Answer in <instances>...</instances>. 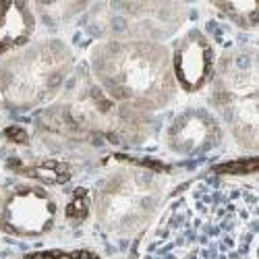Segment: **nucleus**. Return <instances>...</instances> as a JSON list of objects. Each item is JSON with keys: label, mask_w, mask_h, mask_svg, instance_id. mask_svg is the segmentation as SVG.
<instances>
[{"label": "nucleus", "mask_w": 259, "mask_h": 259, "mask_svg": "<svg viewBox=\"0 0 259 259\" xmlns=\"http://www.w3.org/2000/svg\"><path fill=\"white\" fill-rule=\"evenodd\" d=\"M35 29V17L27 3L0 0V56L25 46Z\"/></svg>", "instance_id": "nucleus-10"}, {"label": "nucleus", "mask_w": 259, "mask_h": 259, "mask_svg": "<svg viewBox=\"0 0 259 259\" xmlns=\"http://www.w3.org/2000/svg\"><path fill=\"white\" fill-rule=\"evenodd\" d=\"M58 205L52 195L39 185H17L0 203V230L35 239L54 228Z\"/></svg>", "instance_id": "nucleus-6"}, {"label": "nucleus", "mask_w": 259, "mask_h": 259, "mask_svg": "<svg viewBox=\"0 0 259 259\" xmlns=\"http://www.w3.org/2000/svg\"><path fill=\"white\" fill-rule=\"evenodd\" d=\"M73 52L60 39H44L0 64V102L11 110L52 100L73 71Z\"/></svg>", "instance_id": "nucleus-3"}, {"label": "nucleus", "mask_w": 259, "mask_h": 259, "mask_svg": "<svg viewBox=\"0 0 259 259\" xmlns=\"http://www.w3.org/2000/svg\"><path fill=\"white\" fill-rule=\"evenodd\" d=\"M11 168L15 172H19V175L33 179L41 185H64L73 177L71 164L60 162V160H41V162H31V164H23L21 160H13Z\"/></svg>", "instance_id": "nucleus-11"}, {"label": "nucleus", "mask_w": 259, "mask_h": 259, "mask_svg": "<svg viewBox=\"0 0 259 259\" xmlns=\"http://www.w3.org/2000/svg\"><path fill=\"white\" fill-rule=\"evenodd\" d=\"M255 166H257V160L253 156L249 160H239L234 164H224L218 172L220 175H247V172H255Z\"/></svg>", "instance_id": "nucleus-15"}, {"label": "nucleus", "mask_w": 259, "mask_h": 259, "mask_svg": "<svg viewBox=\"0 0 259 259\" xmlns=\"http://www.w3.org/2000/svg\"><path fill=\"white\" fill-rule=\"evenodd\" d=\"M259 75L255 48L224 54L213 71V104L230 133L247 149L257 147L259 133Z\"/></svg>", "instance_id": "nucleus-4"}, {"label": "nucleus", "mask_w": 259, "mask_h": 259, "mask_svg": "<svg viewBox=\"0 0 259 259\" xmlns=\"http://www.w3.org/2000/svg\"><path fill=\"white\" fill-rule=\"evenodd\" d=\"M257 187L207 177L162 209L135 259H257Z\"/></svg>", "instance_id": "nucleus-1"}, {"label": "nucleus", "mask_w": 259, "mask_h": 259, "mask_svg": "<svg viewBox=\"0 0 259 259\" xmlns=\"http://www.w3.org/2000/svg\"><path fill=\"white\" fill-rule=\"evenodd\" d=\"M160 199L162 183L152 172L122 168L100 183L94 207L106 232L131 236L156 213Z\"/></svg>", "instance_id": "nucleus-5"}, {"label": "nucleus", "mask_w": 259, "mask_h": 259, "mask_svg": "<svg viewBox=\"0 0 259 259\" xmlns=\"http://www.w3.org/2000/svg\"><path fill=\"white\" fill-rule=\"evenodd\" d=\"M172 77L175 83L189 94L203 90L213 77L215 71V56L211 41L199 29L187 31L175 46V52L170 56Z\"/></svg>", "instance_id": "nucleus-9"}, {"label": "nucleus", "mask_w": 259, "mask_h": 259, "mask_svg": "<svg viewBox=\"0 0 259 259\" xmlns=\"http://www.w3.org/2000/svg\"><path fill=\"white\" fill-rule=\"evenodd\" d=\"M110 21L124 35H133L131 39H145V35H168L175 31L185 15L181 5H164V3H128V5H110Z\"/></svg>", "instance_id": "nucleus-7"}, {"label": "nucleus", "mask_w": 259, "mask_h": 259, "mask_svg": "<svg viewBox=\"0 0 259 259\" xmlns=\"http://www.w3.org/2000/svg\"><path fill=\"white\" fill-rule=\"evenodd\" d=\"M166 141L179 156H201L222 143V126L205 108H187L170 122Z\"/></svg>", "instance_id": "nucleus-8"}, {"label": "nucleus", "mask_w": 259, "mask_h": 259, "mask_svg": "<svg viewBox=\"0 0 259 259\" xmlns=\"http://www.w3.org/2000/svg\"><path fill=\"white\" fill-rule=\"evenodd\" d=\"M102 92L141 110L164 108L177 92L170 54L152 39H110L92 52Z\"/></svg>", "instance_id": "nucleus-2"}, {"label": "nucleus", "mask_w": 259, "mask_h": 259, "mask_svg": "<svg viewBox=\"0 0 259 259\" xmlns=\"http://www.w3.org/2000/svg\"><path fill=\"white\" fill-rule=\"evenodd\" d=\"M215 9L245 29H253L259 21V3H220Z\"/></svg>", "instance_id": "nucleus-12"}, {"label": "nucleus", "mask_w": 259, "mask_h": 259, "mask_svg": "<svg viewBox=\"0 0 259 259\" xmlns=\"http://www.w3.org/2000/svg\"><path fill=\"white\" fill-rule=\"evenodd\" d=\"M90 209H92V195L90 191L85 187H79L75 193L71 201L67 203V209H64V215H67V220L73 222V224H81L88 220L90 215Z\"/></svg>", "instance_id": "nucleus-13"}, {"label": "nucleus", "mask_w": 259, "mask_h": 259, "mask_svg": "<svg viewBox=\"0 0 259 259\" xmlns=\"http://www.w3.org/2000/svg\"><path fill=\"white\" fill-rule=\"evenodd\" d=\"M5 135H7V139H11L13 143H19V145L29 143L27 131H25V128H21V126H17V124H13V126L5 128Z\"/></svg>", "instance_id": "nucleus-16"}, {"label": "nucleus", "mask_w": 259, "mask_h": 259, "mask_svg": "<svg viewBox=\"0 0 259 259\" xmlns=\"http://www.w3.org/2000/svg\"><path fill=\"white\" fill-rule=\"evenodd\" d=\"M21 259H100V257L88 249H46V251H33Z\"/></svg>", "instance_id": "nucleus-14"}]
</instances>
